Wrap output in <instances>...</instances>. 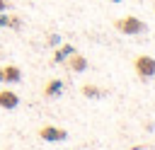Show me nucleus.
I'll use <instances>...</instances> for the list:
<instances>
[{
  "label": "nucleus",
  "instance_id": "1",
  "mask_svg": "<svg viewBox=\"0 0 155 150\" xmlns=\"http://www.w3.org/2000/svg\"><path fill=\"white\" fill-rule=\"evenodd\" d=\"M119 31H124L126 36H136V34H143L148 27H145V22L143 19H138V17H133V15H126V17H121V19H116V24H114Z\"/></svg>",
  "mask_w": 155,
  "mask_h": 150
},
{
  "label": "nucleus",
  "instance_id": "2",
  "mask_svg": "<svg viewBox=\"0 0 155 150\" xmlns=\"http://www.w3.org/2000/svg\"><path fill=\"white\" fill-rule=\"evenodd\" d=\"M133 68H136V73H138L143 80L155 75V60H153L150 56H138V58H136V63H133Z\"/></svg>",
  "mask_w": 155,
  "mask_h": 150
},
{
  "label": "nucleus",
  "instance_id": "3",
  "mask_svg": "<svg viewBox=\"0 0 155 150\" xmlns=\"http://www.w3.org/2000/svg\"><path fill=\"white\" fill-rule=\"evenodd\" d=\"M39 135H41L44 140H65V138H68V131H63V128H58V126H44V128L39 131Z\"/></svg>",
  "mask_w": 155,
  "mask_h": 150
},
{
  "label": "nucleus",
  "instance_id": "4",
  "mask_svg": "<svg viewBox=\"0 0 155 150\" xmlns=\"http://www.w3.org/2000/svg\"><path fill=\"white\" fill-rule=\"evenodd\" d=\"M65 60H68V68H70L73 73H82V70L87 68V58H85V56H80V53H75V51H73Z\"/></svg>",
  "mask_w": 155,
  "mask_h": 150
},
{
  "label": "nucleus",
  "instance_id": "5",
  "mask_svg": "<svg viewBox=\"0 0 155 150\" xmlns=\"http://www.w3.org/2000/svg\"><path fill=\"white\" fill-rule=\"evenodd\" d=\"M17 104H19V97L15 92H10V90H2L0 92V106L2 109H15Z\"/></svg>",
  "mask_w": 155,
  "mask_h": 150
},
{
  "label": "nucleus",
  "instance_id": "6",
  "mask_svg": "<svg viewBox=\"0 0 155 150\" xmlns=\"http://www.w3.org/2000/svg\"><path fill=\"white\" fill-rule=\"evenodd\" d=\"M2 80L5 82H19L22 80V70L17 65H5L2 68Z\"/></svg>",
  "mask_w": 155,
  "mask_h": 150
},
{
  "label": "nucleus",
  "instance_id": "7",
  "mask_svg": "<svg viewBox=\"0 0 155 150\" xmlns=\"http://www.w3.org/2000/svg\"><path fill=\"white\" fill-rule=\"evenodd\" d=\"M73 51H75V48H73L70 44H65V46H61V48L56 51V56H53V60H56V63H65V58H68V56H70Z\"/></svg>",
  "mask_w": 155,
  "mask_h": 150
},
{
  "label": "nucleus",
  "instance_id": "8",
  "mask_svg": "<svg viewBox=\"0 0 155 150\" xmlns=\"http://www.w3.org/2000/svg\"><path fill=\"white\" fill-rule=\"evenodd\" d=\"M61 87H63V82H61V80H51V82L44 87V94H46V97H56V94L61 92Z\"/></svg>",
  "mask_w": 155,
  "mask_h": 150
},
{
  "label": "nucleus",
  "instance_id": "9",
  "mask_svg": "<svg viewBox=\"0 0 155 150\" xmlns=\"http://www.w3.org/2000/svg\"><path fill=\"white\" fill-rule=\"evenodd\" d=\"M0 27H22V19L19 17H15V15H10V17H0Z\"/></svg>",
  "mask_w": 155,
  "mask_h": 150
},
{
  "label": "nucleus",
  "instance_id": "10",
  "mask_svg": "<svg viewBox=\"0 0 155 150\" xmlns=\"http://www.w3.org/2000/svg\"><path fill=\"white\" fill-rule=\"evenodd\" d=\"M82 94H85V97H102L104 92H102L99 87H94V85H82Z\"/></svg>",
  "mask_w": 155,
  "mask_h": 150
},
{
  "label": "nucleus",
  "instance_id": "11",
  "mask_svg": "<svg viewBox=\"0 0 155 150\" xmlns=\"http://www.w3.org/2000/svg\"><path fill=\"white\" fill-rule=\"evenodd\" d=\"M7 7H10V5H7V0H0V12H5Z\"/></svg>",
  "mask_w": 155,
  "mask_h": 150
},
{
  "label": "nucleus",
  "instance_id": "12",
  "mask_svg": "<svg viewBox=\"0 0 155 150\" xmlns=\"http://www.w3.org/2000/svg\"><path fill=\"white\" fill-rule=\"evenodd\" d=\"M0 80H2V70H0Z\"/></svg>",
  "mask_w": 155,
  "mask_h": 150
},
{
  "label": "nucleus",
  "instance_id": "13",
  "mask_svg": "<svg viewBox=\"0 0 155 150\" xmlns=\"http://www.w3.org/2000/svg\"><path fill=\"white\" fill-rule=\"evenodd\" d=\"M111 2H121V0H111Z\"/></svg>",
  "mask_w": 155,
  "mask_h": 150
}]
</instances>
